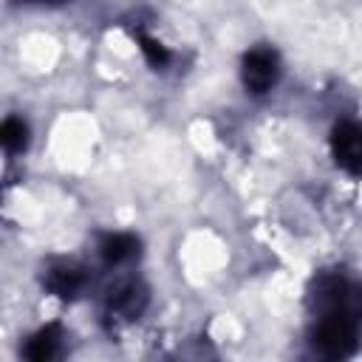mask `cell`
I'll return each instance as SVG.
<instances>
[{
  "instance_id": "obj_4",
  "label": "cell",
  "mask_w": 362,
  "mask_h": 362,
  "mask_svg": "<svg viewBox=\"0 0 362 362\" xmlns=\"http://www.w3.org/2000/svg\"><path fill=\"white\" fill-rule=\"evenodd\" d=\"M331 150L342 170L362 175V124L359 122L337 124L334 136H331Z\"/></svg>"
},
{
  "instance_id": "obj_9",
  "label": "cell",
  "mask_w": 362,
  "mask_h": 362,
  "mask_svg": "<svg viewBox=\"0 0 362 362\" xmlns=\"http://www.w3.org/2000/svg\"><path fill=\"white\" fill-rule=\"evenodd\" d=\"M0 141H3V147L8 153L25 150V144H28V124L23 119H14V116L6 119L3 127H0Z\"/></svg>"
},
{
  "instance_id": "obj_3",
  "label": "cell",
  "mask_w": 362,
  "mask_h": 362,
  "mask_svg": "<svg viewBox=\"0 0 362 362\" xmlns=\"http://www.w3.org/2000/svg\"><path fill=\"white\" fill-rule=\"evenodd\" d=\"M240 76H243L246 90H252V93H266V90H272V85H274L277 76H280L277 54H274L272 48H252V51L243 57Z\"/></svg>"
},
{
  "instance_id": "obj_7",
  "label": "cell",
  "mask_w": 362,
  "mask_h": 362,
  "mask_svg": "<svg viewBox=\"0 0 362 362\" xmlns=\"http://www.w3.org/2000/svg\"><path fill=\"white\" fill-rule=\"evenodd\" d=\"M99 255L107 266H122L127 260H133L139 255V238L130 235V232H113V235H105L102 243H99Z\"/></svg>"
},
{
  "instance_id": "obj_11",
  "label": "cell",
  "mask_w": 362,
  "mask_h": 362,
  "mask_svg": "<svg viewBox=\"0 0 362 362\" xmlns=\"http://www.w3.org/2000/svg\"><path fill=\"white\" fill-rule=\"evenodd\" d=\"M28 3H54V0H28Z\"/></svg>"
},
{
  "instance_id": "obj_8",
  "label": "cell",
  "mask_w": 362,
  "mask_h": 362,
  "mask_svg": "<svg viewBox=\"0 0 362 362\" xmlns=\"http://www.w3.org/2000/svg\"><path fill=\"white\" fill-rule=\"evenodd\" d=\"M57 348H59V325H45L25 342V356L31 362H45L57 354Z\"/></svg>"
},
{
  "instance_id": "obj_5",
  "label": "cell",
  "mask_w": 362,
  "mask_h": 362,
  "mask_svg": "<svg viewBox=\"0 0 362 362\" xmlns=\"http://www.w3.org/2000/svg\"><path fill=\"white\" fill-rule=\"evenodd\" d=\"M147 305V288L139 280H119L107 291V308L124 320H133Z\"/></svg>"
},
{
  "instance_id": "obj_1",
  "label": "cell",
  "mask_w": 362,
  "mask_h": 362,
  "mask_svg": "<svg viewBox=\"0 0 362 362\" xmlns=\"http://www.w3.org/2000/svg\"><path fill=\"white\" fill-rule=\"evenodd\" d=\"M314 308L320 311V317L325 314H339V317H351L362 322V288L345 277L337 274H322L314 283V294H311Z\"/></svg>"
},
{
  "instance_id": "obj_10",
  "label": "cell",
  "mask_w": 362,
  "mask_h": 362,
  "mask_svg": "<svg viewBox=\"0 0 362 362\" xmlns=\"http://www.w3.org/2000/svg\"><path fill=\"white\" fill-rule=\"evenodd\" d=\"M136 40H139V48H141L144 59H147L153 68H164V65L170 62V48H167V45H161L158 40H153V37H147V34H136Z\"/></svg>"
},
{
  "instance_id": "obj_6",
  "label": "cell",
  "mask_w": 362,
  "mask_h": 362,
  "mask_svg": "<svg viewBox=\"0 0 362 362\" xmlns=\"http://www.w3.org/2000/svg\"><path fill=\"white\" fill-rule=\"evenodd\" d=\"M45 286L48 291H54L57 297H76L82 288H85V272L74 263H57L48 269L45 274Z\"/></svg>"
},
{
  "instance_id": "obj_2",
  "label": "cell",
  "mask_w": 362,
  "mask_h": 362,
  "mask_svg": "<svg viewBox=\"0 0 362 362\" xmlns=\"http://www.w3.org/2000/svg\"><path fill=\"white\" fill-rule=\"evenodd\" d=\"M356 337H359V320L339 317V314H325L317 322L314 345L325 356H348L356 348Z\"/></svg>"
}]
</instances>
